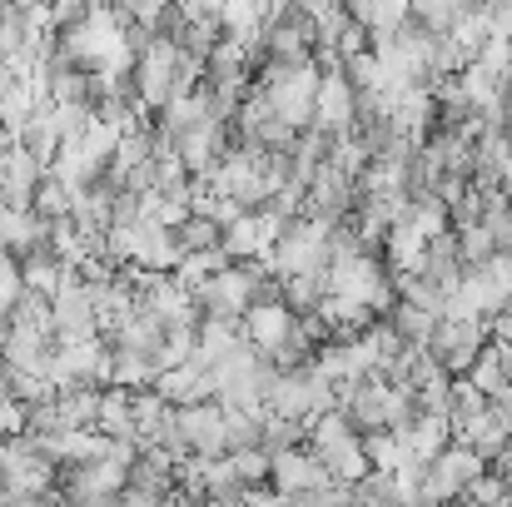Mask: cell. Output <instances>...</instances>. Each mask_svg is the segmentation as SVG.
Returning a JSON list of instances; mask_svg holds the SVG:
<instances>
[{
	"instance_id": "6da1fadb",
	"label": "cell",
	"mask_w": 512,
	"mask_h": 507,
	"mask_svg": "<svg viewBox=\"0 0 512 507\" xmlns=\"http://www.w3.org/2000/svg\"><path fill=\"white\" fill-rule=\"evenodd\" d=\"M55 483H60V468L45 463L30 438H10L5 443V468H0L5 498H55Z\"/></svg>"
},
{
	"instance_id": "7a4b0ae2",
	"label": "cell",
	"mask_w": 512,
	"mask_h": 507,
	"mask_svg": "<svg viewBox=\"0 0 512 507\" xmlns=\"http://www.w3.org/2000/svg\"><path fill=\"white\" fill-rule=\"evenodd\" d=\"M488 348V319H473V324H453V319H438V329H433V343H428V353L438 358V368L448 373V378H463L468 368H473V358Z\"/></svg>"
},
{
	"instance_id": "3957f363",
	"label": "cell",
	"mask_w": 512,
	"mask_h": 507,
	"mask_svg": "<svg viewBox=\"0 0 512 507\" xmlns=\"http://www.w3.org/2000/svg\"><path fill=\"white\" fill-rule=\"evenodd\" d=\"M353 120H358V95H353V85L343 80V70L319 75L314 125H309V130H319L324 140H343V135H353Z\"/></svg>"
},
{
	"instance_id": "277c9868",
	"label": "cell",
	"mask_w": 512,
	"mask_h": 507,
	"mask_svg": "<svg viewBox=\"0 0 512 507\" xmlns=\"http://www.w3.org/2000/svg\"><path fill=\"white\" fill-rule=\"evenodd\" d=\"M174 428H179V438H184L189 458H199V463L229 458V448H224V408H219V403L174 408Z\"/></svg>"
},
{
	"instance_id": "5b68a950",
	"label": "cell",
	"mask_w": 512,
	"mask_h": 507,
	"mask_svg": "<svg viewBox=\"0 0 512 507\" xmlns=\"http://www.w3.org/2000/svg\"><path fill=\"white\" fill-rule=\"evenodd\" d=\"M239 338L259 353V358H274L289 338H294V314L284 304H254L244 319H239Z\"/></svg>"
},
{
	"instance_id": "8992f818",
	"label": "cell",
	"mask_w": 512,
	"mask_h": 507,
	"mask_svg": "<svg viewBox=\"0 0 512 507\" xmlns=\"http://www.w3.org/2000/svg\"><path fill=\"white\" fill-rule=\"evenodd\" d=\"M269 483H274V493L289 503V498H299V493H309V488H329V473H324V463H319L314 453L294 448V453L269 458Z\"/></svg>"
},
{
	"instance_id": "52a82bcc",
	"label": "cell",
	"mask_w": 512,
	"mask_h": 507,
	"mask_svg": "<svg viewBox=\"0 0 512 507\" xmlns=\"http://www.w3.org/2000/svg\"><path fill=\"white\" fill-rule=\"evenodd\" d=\"M45 234H50V224H40L30 209H0V254L30 259L45 249Z\"/></svg>"
},
{
	"instance_id": "ba28073f",
	"label": "cell",
	"mask_w": 512,
	"mask_h": 507,
	"mask_svg": "<svg viewBox=\"0 0 512 507\" xmlns=\"http://www.w3.org/2000/svg\"><path fill=\"white\" fill-rule=\"evenodd\" d=\"M463 378H468V383H473L488 403H493V398H498V393L512 383V343H488V348L473 358V368H468Z\"/></svg>"
},
{
	"instance_id": "9c48e42d",
	"label": "cell",
	"mask_w": 512,
	"mask_h": 507,
	"mask_svg": "<svg viewBox=\"0 0 512 507\" xmlns=\"http://www.w3.org/2000/svg\"><path fill=\"white\" fill-rule=\"evenodd\" d=\"M55 418L60 433H90L100 418V388H65L55 393Z\"/></svg>"
},
{
	"instance_id": "30bf717a",
	"label": "cell",
	"mask_w": 512,
	"mask_h": 507,
	"mask_svg": "<svg viewBox=\"0 0 512 507\" xmlns=\"http://www.w3.org/2000/svg\"><path fill=\"white\" fill-rule=\"evenodd\" d=\"M343 448H358V428H353L343 413H324V418L309 423V453H314L319 463L343 453Z\"/></svg>"
},
{
	"instance_id": "8fae6325",
	"label": "cell",
	"mask_w": 512,
	"mask_h": 507,
	"mask_svg": "<svg viewBox=\"0 0 512 507\" xmlns=\"http://www.w3.org/2000/svg\"><path fill=\"white\" fill-rule=\"evenodd\" d=\"M383 324L403 338V348H418V353H428L433 329H438V319H433V314H423V309H408V304H393V309L383 314Z\"/></svg>"
},
{
	"instance_id": "7c38bea8",
	"label": "cell",
	"mask_w": 512,
	"mask_h": 507,
	"mask_svg": "<svg viewBox=\"0 0 512 507\" xmlns=\"http://www.w3.org/2000/svg\"><path fill=\"white\" fill-rule=\"evenodd\" d=\"M20 284H25V294L55 299V289L65 284V264H55V259H50V249H40V254L20 259Z\"/></svg>"
},
{
	"instance_id": "4fadbf2b",
	"label": "cell",
	"mask_w": 512,
	"mask_h": 507,
	"mask_svg": "<svg viewBox=\"0 0 512 507\" xmlns=\"http://www.w3.org/2000/svg\"><path fill=\"white\" fill-rule=\"evenodd\" d=\"M70 209H75V189H65L60 179H40V189H35V199H30V214L40 219V224H60V219H70Z\"/></svg>"
},
{
	"instance_id": "5bb4252c",
	"label": "cell",
	"mask_w": 512,
	"mask_h": 507,
	"mask_svg": "<svg viewBox=\"0 0 512 507\" xmlns=\"http://www.w3.org/2000/svg\"><path fill=\"white\" fill-rule=\"evenodd\" d=\"M219 249L229 254V264H249V259H259L264 244H259V224H254V214H239L234 224H224Z\"/></svg>"
},
{
	"instance_id": "9a60e30c",
	"label": "cell",
	"mask_w": 512,
	"mask_h": 507,
	"mask_svg": "<svg viewBox=\"0 0 512 507\" xmlns=\"http://www.w3.org/2000/svg\"><path fill=\"white\" fill-rule=\"evenodd\" d=\"M358 448H363V458H368L373 473H398V463H403V443H398V433H363Z\"/></svg>"
},
{
	"instance_id": "2e32d148",
	"label": "cell",
	"mask_w": 512,
	"mask_h": 507,
	"mask_svg": "<svg viewBox=\"0 0 512 507\" xmlns=\"http://www.w3.org/2000/svg\"><path fill=\"white\" fill-rule=\"evenodd\" d=\"M453 239H458V264H463V269H483V264L498 254V244L488 239V229H483V224L453 229Z\"/></svg>"
},
{
	"instance_id": "e0dca14e",
	"label": "cell",
	"mask_w": 512,
	"mask_h": 507,
	"mask_svg": "<svg viewBox=\"0 0 512 507\" xmlns=\"http://www.w3.org/2000/svg\"><path fill=\"white\" fill-rule=\"evenodd\" d=\"M309 443V428L304 423H289V418H264V453L269 458H279V453H294V448H304Z\"/></svg>"
},
{
	"instance_id": "ac0fdd59",
	"label": "cell",
	"mask_w": 512,
	"mask_h": 507,
	"mask_svg": "<svg viewBox=\"0 0 512 507\" xmlns=\"http://www.w3.org/2000/svg\"><path fill=\"white\" fill-rule=\"evenodd\" d=\"M219 239H224V229L219 224H209V219H184V229H174V244H179V254H209V249H219Z\"/></svg>"
},
{
	"instance_id": "d6986e66",
	"label": "cell",
	"mask_w": 512,
	"mask_h": 507,
	"mask_svg": "<svg viewBox=\"0 0 512 507\" xmlns=\"http://www.w3.org/2000/svg\"><path fill=\"white\" fill-rule=\"evenodd\" d=\"M264 443V418L254 413H224V448L229 453H244V448H259Z\"/></svg>"
},
{
	"instance_id": "ffe728a7",
	"label": "cell",
	"mask_w": 512,
	"mask_h": 507,
	"mask_svg": "<svg viewBox=\"0 0 512 507\" xmlns=\"http://www.w3.org/2000/svg\"><path fill=\"white\" fill-rule=\"evenodd\" d=\"M229 468H234V483H239L244 493H254V488H264V483H269V453H264V448L229 453Z\"/></svg>"
},
{
	"instance_id": "44dd1931",
	"label": "cell",
	"mask_w": 512,
	"mask_h": 507,
	"mask_svg": "<svg viewBox=\"0 0 512 507\" xmlns=\"http://www.w3.org/2000/svg\"><path fill=\"white\" fill-rule=\"evenodd\" d=\"M408 224H413V229L423 234V244H428V239L448 234V224H453V219H448V209H443L433 194H423V199H413V209H408Z\"/></svg>"
},
{
	"instance_id": "7402d4cb",
	"label": "cell",
	"mask_w": 512,
	"mask_h": 507,
	"mask_svg": "<svg viewBox=\"0 0 512 507\" xmlns=\"http://www.w3.org/2000/svg\"><path fill=\"white\" fill-rule=\"evenodd\" d=\"M458 15H463V5H443V0H423L418 10H408V20L428 35H448L458 25Z\"/></svg>"
},
{
	"instance_id": "603a6c76",
	"label": "cell",
	"mask_w": 512,
	"mask_h": 507,
	"mask_svg": "<svg viewBox=\"0 0 512 507\" xmlns=\"http://www.w3.org/2000/svg\"><path fill=\"white\" fill-rule=\"evenodd\" d=\"M463 498H473V503H478V507H508V503H512L508 483H503V478H498V473H493V468H488V473H483V478H473V483H468V493H463Z\"/></svg>"
},
{
	"instance_id": "cb8c5ba5",
	"label": "cell",
	"mask_w": 512,
	"mask_h": 507,
	"mask_svg": "<svg viewBox=\"0 0 512 507\" xmlns=\"http://www.w3.org/2000/svg\"><path fill=\"white\" fill-rule=\"evenodd\" d=\"M20 294H25V284H20V259L0 254V314H5V319H10V309L20 304Z\"/></svg>"
},
{
	"instance_id": "d4e9b609",
	"label": "cell",
	"mask_w": 512,
	"mask_h": 507,
	"mask_svg": "<svg viewBox=\"0 0 512 507\" xmlns=\"http://www.w3.org/2000/svg\"><path fill=\"white\" fill-rule=\"evenodd\" d=\"M10 438H25V408L0 388V443H10Z\"/></svg>"
},
{
	"instance_id": "484cf974",
	"label": "cell",
	"mask_w": 512,
	"mask_h": 507,
	"mask_svg": "<svg viewBox=\"0 0 512 507\" xmlns=\"http://www.w3.org/2000/svg\"><path fill=\"white\" fill-rule=\"evenodd\" d=\"M488 343H512V304H503V309L488 319Z\"/></svg>"
},
{
	"instance_id": "4316f807",
	"label": "cell",
	"mask_w": 512,
	"mask_h": 507,
	"mask_svg": "<svg viewBox=\"0 0 512 507\" xmlns=\"http://www.w3.org/2000/svg\"><path fill=\"white\" fill-rule=\"evenodd\" d=\"M10 85H15V80H10V70H5V60H0V95H5Z\"/></svg>"
},
{
	"instance_id": "83f0119b",
	"label": "cell",
	"mask_w": 512,
	"mask_h": 507,
	"mask_svg": "<svg viewBox=\"0 0 512 507\" xmlns=\"http://www.w3.org/2000/svg\"><path fill=\"white\" fill-rule=\"evenodd\" d=\"M5 338H10V319L0 314V348H5Z\"/></svg>"
},
{
	"instance_id": "f1b7e54d",
	"label": "cell",
	"mask_w": 512,
	"mask_h": 507,
	"mask_svg": "<svg viewBox=\"0 0 512 507\" xmlns=\"http://www.w3.org/2000/svg\"><path fill=\"white\" fill-rule=\"evenodd\" d=\"M0 507H10V498H5V488H0Z\"/></svg>"
},
{
	"instance_id": "f546056e",
	"label": "cell",
	"mask_w": 512,
	"mask_h": 507,
	"mask_svg": "<svg viewBox=\"0 0 512 507\" xmlns=\"http://www.w3.org/2000/svg\"><path fill=\"white\" fill-rule=\"evenodd\" d=\"M0 209H5V199H0Z\"/></svg>"
},
{
	"instance_id": "4dcf8cb0",
	"label": "cell",
	"mask_w": 512,
	"mask_h": 507,
	"mask_svg": "<svg viewBox=\"0 0 512 507\" xmlns=\"http://www.w3.org/2000/svg\"><path fill=\"white\" fill-rule=\"evenodd\" d=\"M60 507H65V503H60Z\"/></svg>"
}]
</instances>
